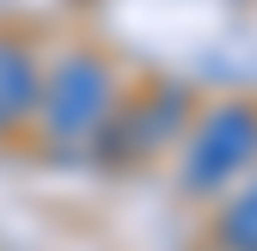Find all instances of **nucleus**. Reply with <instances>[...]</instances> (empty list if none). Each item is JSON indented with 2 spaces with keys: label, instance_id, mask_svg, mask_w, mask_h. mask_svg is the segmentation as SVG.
<instances>
[{
  "label": "nucleus",
  "instance_id": "nucleus-1",
  "mask_svg": "<svg viewBox=\"0 0 257 251\" xmlns=\"http://www.w3.org/2000/svg\"><path fill=\"white\" fill-rule=\"evenodd\" d=\"M251 160H257V110L251 104H220V110H208V122L190 141L184 184L190 190H214L233 172H245Z\"/></svg>",
  "mask_w": 257,
  "mask_h": 251
},
{
  "label": "nucleus",
  "instance_id": "nucleus-2",
  "mask_svg": "<svg viewBox=\"0 0 257 251\" xmlns=\"http://www.w3.org/2000/svg\"><path fill=\"white\" fill-rule=\"evenodd\" d=\"M104 104H110V74L98 68V61H86V55L61 61V68L49 74V86H43V116H49V129L68 135V141L98 129Z\"/></svg>",
  "mask_w": 257,
  "mask_h": 251
},
{
  "label": "nucleus",
  "instance_id": "nucleus-3",
  "mask_svg": "<svg viewBox=\"0 0 257 251\" xmlns=\"http://www.w3.org/2000/svg\"><path fill=\"white\" fill-rule=\"evenodd\" d=\"M37 98V68L19 49H0V122H13L19 110H31Z\"/></svg>",
  "mask_w": 257,
  "mask_h": 251
},
{
  "label": "nucleus",
  "instance_id": "nucleus-4",
  "mask_svg": "<svg viewBox=\"0 0 257 251\" xmlns=\"http://www.w3.org/2000/svg\"><path fill=\"white\" fill-rule=\"evenodd\" d=\"M220 239H227L233 251H257V184L220 214Z\"/></svg>",
  "mask_w": 257,
  "mask_h": 251
}]
</instances>
